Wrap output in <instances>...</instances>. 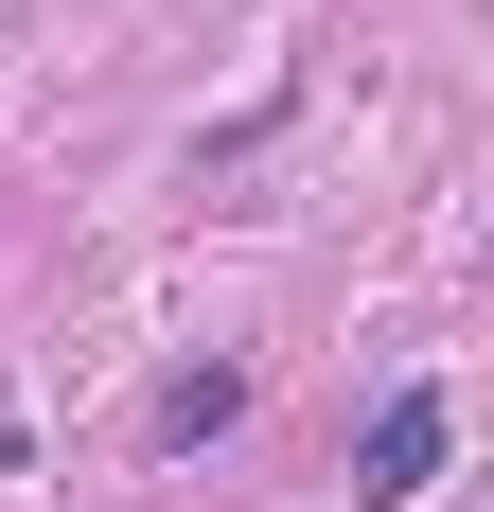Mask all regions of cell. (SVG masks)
<instances>
[{"mask_svg":"<svg viewBox=\"0 0 494 512\" xmlns=\"http://www.w3.org/2000/svg\"><path fill=\"white\" fill-rule=\"evenodd\" d=\"M442 442H459V407H442V389H389V407H371V442H353V495H371V512H406L424 477H442Z\"/></svg>","mask_w":494,"mask_h":512,"instance_id":"6da1fadb","label":"cell"},{"mask_svg":"<svg viewBox=\"0 0 494 512\" xmlns=\"http://www.w3.org/2000/svg\"><path fill=\"white\" fill-rule=\"evenodd\" d=\"M230 407H247V371H177V389H159V442H212Z\"/></svg>","mask_w":494,"mask_h":512,"instance_id":"7a4b0ae2","label":"cell"}]
</instances>
